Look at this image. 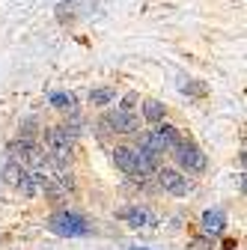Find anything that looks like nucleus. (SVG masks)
I'll list each match as a JSON object with an SVG mask.
<instances>
[{
	"instance_id": "2",
	"label": "nucleus",
	"mask_w": 247,
	"mask_h": 250,
	"mask_svg": "<svg viewBox=\"0 0 247 250\" xmlns=\"http://www.w3.org/2000/svg\"><path fill=\"white\" fill-rule=\"evenodd\" d=\"M179 140H182L179 128H176V125H170V122H164V119H161V122H155V128H152V131L140 134V149L164 155V152H170V149H173Z\"/></svg>"
},
{
	"instance_id": "12",
	"label": "nucleus",
	"mask_w": 247,
	"mask_h": 250,
	"mask_svg": "<svg viewBox=\"0 0 247 250\" xmlns=\"http://www.w3.org/2000/svg\"><path fill=\"white\" fill-rule=\"evenodd\" d=\"M3 176H6V182H9L12 188H18V185H21V179L27 176V167H24V164H18V161H9V164H6V170H3Z\"/></svg>"
},
{
	"instance_id": "6",
	"label": "nucleus",
	"mask_w": 247,
	"mask_h": 250,
	"mask_svg": "<svg viewBox=\"0 0 247 250\" xmlns=\"http://www.w3.org/2000/svg\"><path fill=\"white\" fill-rule=\"evenodd\" d=\"M102 125L104 131H113V134H137L140 131V119L134 110H125V107H116L110 113L102 116Z\"/></svg>"
},
{
	"instance_id": "10",
	"label": "nucleus",
	"mask_w": 247,
	"mask_h": 250,
	"mask_svg": "<svg viewBox=\"0 0 247 250\" xmlns=\"http://www.w3.org/2000/svg\"><path fill=\"white\" fill-rule=\"evenodd\" d=\"M164 113H167V107H164L161 102H155V99H149V102L143 104V116H146V122H149V125L161 122V119H164Z\"/></svg>"
},
{
	"instance_id": "5",
	"label": "nucleus",
	"mask_w": 247,
	"mask_h": 250,
	"mask_svg": "<svg viewBox=\"0 0 247 250\" xmlns=\"http://www.w3.org/2000/svg\"><path fill=\"white\" fill-rule=\"evenodd\" d=\"M170 152H173V158H176V164H179L182 173H203L206 170V152L197 143L179 140Z\"/></svg>"
},
{
	"instance_id": "3",
	"label": "nucleus",
	"mask_w": 247,
	"mask_h": 250,
	"mask_svg": "<svg viewBox=\"0 0 247 250\" xmlns=\"http://www.w3.org/2000/svg\"><path fill=\"white\" fill-rule=\"evenodd\" d=\"M102 15V3L99 0H63L57 3V21L60 24H78V21H89Z\"/></svg>"
},
{
	"instance_id": "4",
	"label": "nucleus",
	"mask_w": 247,
	"mask_h": 250,
	"mask_svg": "<svg viewBox=\"0 0 247 250\" xmlns=\"http://www.w3.org/2000/svg\"><path fill=\"white\" fill-rule=\"evenodd\" d=\"M45 227L54 235H60V238H81V235L89 232V224L83 221L81 214H75V211H54Z\"/></svg>"
},
{
	"instance_id": "1",
	"label": "nucleus",
	"mask_w": 247,
	"mask_h": 250,
	"mask_svg": "<svg viewBox=\"0 0 247 250\" xmlns=\"http://www.w3.org/2000/svg\"><path fill=\"white\" fill-rule=\"evenodd\" d=\"M113 161H116V167L125 173V176H131V179H149L152 173L158 170V164H161V155L158 152H146V149H131V146H116L113 149Z\"/></svg>"
},
{
	"instance_id": "13",
	"label": "nucleus",
	"mask_w": 247,
	"mask_h": 250,
	"mask_svg": "<svg viewBox=\"0 0 247 250\" xmlns=\"http://www.w3.org/2000/svg\"><path fill=\"white\" fill-rule=\"evenodd\" d=\"M51 104H54L57 110H72V107H75V96H72V92H54V96H51Z\"/></svg>"
},
{
	"instance_id": "7",
	"label": "nucleus",
	"mask_w": 247,
	"mask_h": 250,
	"mask_svg": "<svg viewBox=\"0 0 247 250\" xmlns=\"http://www.w3.org/2000/svg\"><path fill=\"white\" fill-rule=\"evenodd\" d=\"M155 176H158L161 191H167L173 197H188L191 194V179L185 176L182 170H176V167H158Z\"/></svg>"
},
{
	"instance_id": "16",
	"label": "nucleus",
	"mask_w": 247,
	"mask_h": 250,
	"mask_svg": "<svg viewBox=\"0 0 247 250\" xmlns=\"http://www.w3.org/2000/svg\"><path fill=\"white\" fill-rule=\"evenodd\" d=\"M131 250H143V247H131Z\"/></svg>"
},
{
	"instance_id": "15",
	"label": "nucleus",
	"mask_w": 247,
	"mask_h": 250,
	"mask_svg": "<svg viewBox=\"0 0 247 250\" xmlns=\"http://www.w3.org/2000/svg\"><path fill=\"white\" fill-rule=\"evenodd\" d=\"M134 102H137V96L131 92V96H125V104H122V107H125V110H134Z\"/></svg>"
},
{
	"instance_id": "8",
	"label": "nucleus",
	"mask_w": 247,
	"mask_h": 250,
	"mask_svg": "<svg viewBox=\"0 0 247 250\" xmlns=\"http://www.w3.org/2000/svg\"><path fill=\"white\" fill-rule=\"evenodd\" d=\"M119 217H122V221H125L128 227H155L158 221H155V214H152L149 208H140V206H131V208H122L119 211Z\"/></svg>"
},
{
	"instance_id": "14",
	"label": "nucleus",
	"mask_w": 247,
	"mask_h": 250,
	"mask_svg": "<svg viewBox=\"0 0 247 250\" xmlns=\"http://www.w3.org/2000/svg\"><path fill=\"white\" fill-rule=\"evenodd\" d=\"M182 89L191 92V96H206V86H203V83H191V81H188V83H182Z\"/></svg>"
},
{
	"instance_id": "11",
	"label": "nucleus",
	"mask_w": 247,
	"mask_h": 250,
	"mask_svg": "<svg viewBox=\"0 0 247 250\" xmlns=\"http://www.w3.org/2000/svg\"><path fill=\"white\" fill-rule=\"evenodd\" d=\"M116 99V89L110 86H99V89H89V104H96V107H104Z\"/></svg>"
},
{
	"instance_id": "9",
	"label": "nucleus",
	"mask_w": 247,
	"mask_h": 250,
	"mask_svg": "<svg viewBox=\"0 0 247 250\" xmlns=\"http://www.w3.org/2000/svg\"><path fill=\"white\" fill-rule=\"evenodd\" d=\"M200 227H203V232L206 235H221L224 229H226V214L221 211V208H208V211H203V217H200Z\"/></svg>"
}]
</instances>
